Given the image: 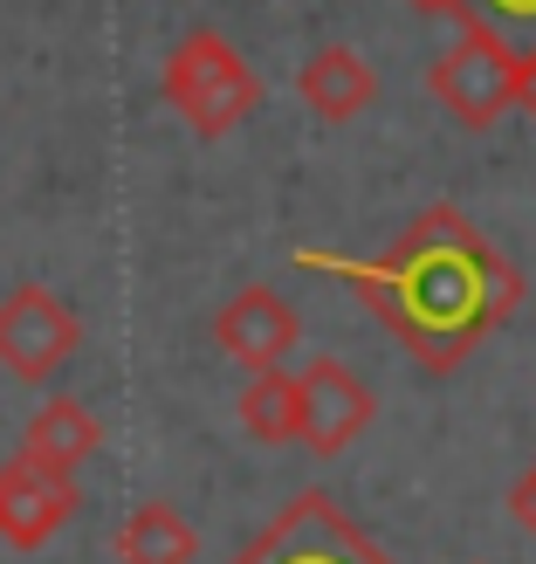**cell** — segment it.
I'll list each match as a JSON object with an SVG mask.
<instances>
[{
  "label": "cell",
  "instance_id": "cell-1",
  "mask_svg": "<svg viewBox=\"0 0 536 564\" xmlns=\"http://www.w3.org/2000/svg\"><path fill=\"white\" fill-rule=\"evenodd\" d=\"M289 262L309 275H337L358 296H372L385 330L427 372H455L523 303V269L510 256H495V241L482 228H468L447 200H434L379 262H351V256H330V248H296Z\"/></svg>",
  "mask_w": 536,
  "mask_h": 564
},
{
  "label": "cell",
  "instance_id": "cell-2",
  "mask_svg": "<svg viewBox=\"0 0 536 564\" xmlns=\"http://www.w3.org/2000/svg\"><path fill=\"white\" fill-rule=\"evenodd\" d=\"M165 104L179 110V118L193 124V138H228L234 124L255 118L262 104V76L234 55L228 35H214V28H193V35H179V48L165 55V76H158Z\"/></svg>",
  "mask_w": 536,
  "mask_h": 564
},
{
  "label": "cell",
  "instance_id": "cell-3",
  "mask_svg": "<svg viewBox=\"0 0 536 564\" xmlns=\"http://www.w3.org/2000/svg\"><path fill=\"white\" fill-rule=\"evenodd\" d=\"M516 69H523V55L510 48V35H495L489 21H461V35L434 63L427 90L447 104L455 124L489 131V124H502V110H516Z\"/></svg>",
  "mask_w": 536,
  "mask_h": 564
},
{
  "label": "cell",
  "instance_id": "cell-4",
  "mask_svg": "<svg viewBox=\"0 0 536 564\" xmlns=\"http://www.w3.org/2000/svg\"><path fill=\"white\" fill-rule=\"evenodd\" d=\"M228 564H392V557L364 538L324 489H303L296 502H282L262 538L248 551H234Z\"/></svg>",
  "mask_w": 536,
  "mask_h": 564
},
{
  "label": "cell",
  "instance_id": "cell-5",
  "mask_svg": "<svg viewBox=\"0 0 536 564\" xmlns=\"http://www.w3.org/2000/svg\"><path fill=\"white\" fill-rule=\"evenodd\" d=\"M76 351H83V317L69 296H55L48 282H14L0 296V365L21 386H48Z\"/></svg>",
  "mask_w": 536,
  "mask_h": 564
},
{
  "label": "cell",
  "instance_id": "cell-6",
  "mask_svg": "<svg viewBox=\"0 0 536 564\" xmlns=\"http://www.w3.org/2000/svg\"><path fill=\"white\" fill-rule=\"evenodd\" d=\"M372 386H364L351 365H337V358H309L303 365V379H296V441L309 447V455H344V447L372 427Z\"/></svg>",
  "mask_w": 536,
  "mask_h": 564
},
{
  "label": "cell",
  "instance_id": "cell-7",
  "mask_svg": "<svg viewBox=\"0 0 536 564\" xmlns=\"http://www.w3.org/2000/svg\"><path fill=\"white\" fill-rule=\"evenodd\" d=\"M83 510L76 475H48L35 462H0V544L8 551H42L69 530V517Z\"/></svg>",
  "mask_w": 536,
  "mask_h": 564
},
{
  "label": "cell",
  "instance_id": "cell-8",
  "mask_svg": "<svg viewBox=\"0 0 536 564\" xmlns=\"http://www.w3.org/2000/svg\"><path fill=\"white\" fill-rule=\"evenodd\" d=\"M296 337H303L296 310H289L282 290H269V282H248L241 296H228V303L214 310V345L228 351L234 365H248V372L282 365V358L296 351Z\"/></svg>",
  "mask_w": 536,
  "mask_h": 564
},
{
  "label": "cell",
  "instance_id": "cell-9",
  "mask_svg": "<svg viewBox=\"0 0 536 564\" xmlns=\"http://www.w3.org/2000/svg\"><path fill=\"white\" fill-rule=\"evenodd\" d=\"M296 97L317 110L324 124H351L358 110H372V97H379V69L364 63L358 48L324 42V48L296 69Z\"/></svg>",
  "mask_w": 536,
  "mask_h": 564
},
{
  "label": "cell",
  "instance_id": "cell-10",
  "mask_svg": "<svg viewBox=\"0 0 536 564\" xmlns=\"http://www.w3.org/2000/svg\"><path fill=\"white\" fill-rule=\"evenodd\" d=\"M97 447H103V420L83 406V400H69V392L42 400L35 420L21 427V462H35V468H48V475H76L83 462L97 455Z\"/></svg>",
  "mask_w": 536,
  "mask_h": 564
},
{
  "label": "cell",
  "instance_id": "cell-11",
  "mask_svg": "<svg viewBox=\"0 0 536 564\" xmlns=\"http://www.w3.org/2000/svg\"><path fill=\"white\" fill-rule=\"evenodd\" d=\"M193 557H200V530L173 502H138L118 523V564H193Z\"/></svg>",
  "mask_w": 536,
  "mask_h": 564
},
{
  "label": "cell",
  "instance_id": "cell-12",
  "mask_svg": "<svg viewBox=\"0 0 536 564\" xmlns=\"http://www.w3.org/2000/svg\"><path fill=\"white\" fill-rule=\"evenodd\" d=\"M241 427L248 441H262V447H282V441H296V372H282V365H262L255 379L241 386Z\"/></svg>",
  "mask_w": 536,
  "mask_h": 564
},
{
  "label": "cell",
  "instance_id": "cell-13",
  "mask_svg": "<svg viewBox=\"0 0 536 564\" xmlns=\"http://www.w3.org/2000/svg\"><path fill=\"white\" fill-rule=\"evenodd\" d=\"M468 21H489L495 35H536V0H461Z\"/></svg>",
  "mask_w": 536,
  "mask_h": 564
},
{
  "label": "cell",
  "instance_id": "cell-14",
  "mask_svg": "<svg viewBox=\"0 0 536 564\" xmlns=\"http://www.w3.org/2000/svg\"><path fill=\"white\" fill-rule=\"evenodd\" d=\"M510 517H516V523H523V530H529V523H536V468H529V475H523V482H516V489H510Z\"/></svg>",
  "mask_w": 536,
  "mask_h": 564
},
{
  "label": "cell",
  "instance_id": "cell-15",
  "mask_svg": "<svg viewBox=\"0 0 536 564\" xmlns=\"http://www.w3.org/2000/svg\"><path fill=\"white\" fill-rule=\"evenodd\" d=\"M516 104L536 118V42H529V55H523V69H516Z\"/></svg>",
  "mask_w": 536,
  "mask_h": 564
},
{
  "label": "cell",
  "instance_id": "cell-16",
  "mask_svg": "<svg viewBox=\"0 0 536 564\" xmlns=\"http://www.w3.org/2000/svg\"><path fill=\"white\" fill-rule=\"evenodd\" d=\"M406 8H419V14H455V21H468V8H461V0H406Z\"/></svg>",
  "mask_w": 536,
  "mask_h": 564
},
{
  "label": "cell",
  "instance_id": "cell-17",
  "mask_svg": "<svg viewBox=\"0 0 536 564\" xmlns=\"http://www.w3.org/2000/svg\"><path fill=\"white\" fill-rule=\"evenodd\" d=\"M529 530H536V523H529Z\"/></svg>",
  "mask_w": 536,
  "mask_h": 564
}]
</instances>
